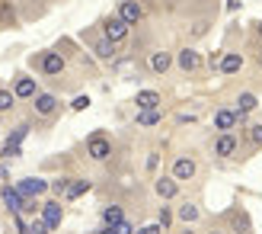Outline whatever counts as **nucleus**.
Masks as SVG:
<instances>
[{
  "label": "nucleus",
  "instance_id": "f257e3e1",
  "mask_svg": "<svg viewBox=\"0 0 262 234\" xmlns=\"http://www.w3.org/2000/svg\"><path fill=\"white\" fill-rule=\"evenodd\" d=\"M61 112H64V103L51 93V90H42L35 100H32V122H38V125H55L58 119H61Z\"/></svg>",
  "mask_w": 262,
  "mask_h": 234
},
{
  "label": "nucleus",
  "instance_id": "f03ea898",
  "mask_svg": "<svg viewBox=\"0 0 262 234\" xmlns=\"http://www.w3.org/2000/svg\"><path fill=\"white\" fill-rule=\"evenodd\" d=\"M29 64H32V71H35V74L51 77V81L68 71V58H64L58 48H42V51H35V55L29 58Z\"/></svg>",
  "mask_w": 262,
  "mask_h": 234
},
{
  "label": "nucleus",
  "instance_id": "7ed1b4c3",
  "mask_svg": "<svg viewBox=\"0 0 262 234\" xmlns=\"http://www.w3.org/2000/svg\"><path fill=\"white\" fill-rule=\"evenodd\" d=\"M80 42H86L90 48H93V55L99 58V61H115L119 58V48H115L109 38H106V32H102V26L99 23H93V26H86V29L80 32Z\"/></svg>",
  "mask_w": 262,
  "mask_h": 234
},
{
  "label": "nucleus",
  "instance_id": "20e7f679",
  "mask_svg": "<svg viewBox=\"0 0 262 234\" xmlns=\"http://www.w3.org/2000/svg\"><path fill=\"white\" fill-rule=\"evenodd\" d=\"M99 26H102V32H106V38H109L115 48L125 45V42H128V35H131V26L119 16V13H109V16H102Z\"/></svg>",
  "mask_w": 262,
  "mask_h": 234
},
{
  "label": "nucleus",
  "instance_id": "39448f33",
  "mask_svg": "<svg viewBox=\"0 0 262 234\" xmlns=\"http://www.w3.org/2000/svg\"><path fill=\"white\" fill-rule=\"evenodd\" d=\"M10 87H13V93H16V100H26V103H32L38 93H42V87L35 84V77L29 71H16Z\"/></svg>",
  "mask_w": 262,
  "mask_h": 234
},
{
  "label": "nucleus",
  "instance_id": "423d86ee",
  "mask_svg": "<svg viewBox=\"0 0 262 234\" xmlns=\"http://www.w3.org/2000/svg\"><path fill=\"white\" fill-rule=\"evenodd\" d=\"M16 192L23 199H42L45 192H51V183L45 177H23L19 183H16Z\"/></svg>",
  "mask_w": 262,
  "mask_h": 234
},
{
  "label": "nucleus",
  "instance_id": "0eeeda50",
  "mask_svg": "<svg viewBox=\"0 0 262 234\" xmlns=\"http://www.w3.org/2000/svg\"><path fill=\"white\" fill-rule=\"evenodd\" d=\"M211 151H214V158H217V161L233 158V154L240 151V135H233V132H221V135H214Z\"/></svg>",
  "mask_w": 262,
  "mask_h": 234
},
{
  "label": "nucleus",
  "instance_id": "6e6552de",
  "mask_svg": "<svg viewBox=\"0 0 262 234\" xmlns=\"http://www.w3.org/2000/svg\"><path fill=\"white\" fill-rule=\"evenodd\" d=\"M233 125H246V115L237 112L233 106L214 109V128H217V132H233Z\"/></svg>",
  "mask_w": 262,
  "mask_h": 234
},
{
  "label": "nucleus",
  "instance_id": "1a4fd4ad",
  "mask_svg": "<svg viewBox=\"0 0 262 234\" xmlns=\"http://www.w3.org/2000/svg\"><path fill=\"white\" fill-rule=\"evenodd\" d=\"M86 154H90V161L112 158V141L106 138V132H93V135L86 138Z\"/></svg>",
  "mask_w": 262,
  "mask_h": 234
},
{
  "label": "nucleus",
  "instance_id": "9d476101",
  "mask_svg": "<svg viewBox=\"0 0 262 234\" xmlns=\"http://www.w3.org/2000/svg\"><path fill=\"white\" fill-rule=\"evenodd\" d=\"M42 222L51 228V231H58L61 228V222H64V205H61V199H45L42 202Z\"/></svg>",
  "mask_w": 262,
  "mask_h": 234
},
{
  "label": "nucleus",
  "instance_id": "9b49d317",
  "mask_svg": "<svg viewBox=\"0 0 262 234\" xmlns=\"http://www.w3.org/2000/svg\"><path fill=\"white\" fill-rule=\"evenodd\" d=\"M176 64H179V71H182V74H199L205 61H202V55H199V51H195L192 45H186V48H179Z\"/></svg>",
  "mask_w": 262,
  "mask_h": 234
},
{
  "label": "nucleus",
  "instance_id": "f8f14e48",
  "mask_svg": "<svg viewBox=\"0 0 262 234\" xmlns=\"http://www.w3.org/2000/svg\"><path fill=\"white\" fill-rule=\"evenodd\" d=\"M154 192H157V199L169 202V199H176L179 192H182V186H179V180L169 173V177H157L154 180Z\"/></svg>",
  "mask_w": 262,
  "mask_h": 234
},
{
  "label": "nucleus",
  "instance_id": "ddd939ff",
  "mask_svg": "<svg viewBox=\"0 0 262 234\" xmlns=\"http://www.w3.org/2000/svg\"><path fill=\"white\" fill-rule=\"evenodd\" d=\"M173 64H176V55H173V51H166V48H154L150 55H147V68L154 74H166Z\"/></svg>",
  "mask_w": 262,
  "mask_h": 234
},
{
  "label": "nucleus",
  "instance_id": "4468645a",
  "mask_svg": "<svg viewBox=\"0 0 262 234\" xmlns=\"http://www.w3.org/2000/svg\"><path fill=\"white\" fill-rule=\"evenodd\" d=\"M115 13H119V16H122L128 26H138L144 16H147V10H144V4H141V0H122Z\"/></svg>",
  "mask_w": 262,
  "mask_h": 234
},
{
  "label": "nucleus",
  "instance_id": "2eb2a0df",
  "mask_svg": "<svg viewBox=\"0 0 262 234\" xmlns=\"http://www.w3.org/2000/svg\"><path fill=\"white\" fill-rule=\"evenodd\" d=\"M227 222H230V234H253L250 212H246L243 205H233V209H230V215H227Z\"/></svg>",
  "mask_w": 262,
  "mask_h": 234
},
{
  "label": "nucleus",
  "instance_id": "dca6fc26",
  "mask_svg": "<svg viewBox=\"0 0 262 234\" xmlns=\"http://www.w3.org/2000/svg\"><path fill=\"white\" fill-rule=\"evenodd\" d=\"M195 173H199V164H195L189 154H179V158H173V177L179 180V183H186V180H192Z\"/></svg>",
  "mask_w": 262,
  "mask_h": 234
},
{
  "label": "nucleus",
  "instance_id": "f3484780",
  "mask_svg": "<svg viewBox=\"0 0 262 234\" xmlns=\"http://www.w3.org/2000/svg\"><path fill=\"white\" fill-rule=\"evenodd\" d=\"M199 218H202V205H199V202L182 199V202L176 205V222H182V225H195Z\"/></svg>",
  "mask_w": 262,
  "mask_h": 234
},
{
  "label": "nucleus",
  "instance_id": "a211bd4d",
  "mask_svg": "<svg viewBox=\"0 0 262 234\" xmlns=\"http://www.w3.org/2000/svg\"><path fill=\"white\" fill-rule=\"evenodd\" d=\"M0 202L10 215H19L23 212V196L16 192V186H0Z\"/></svg>",
  "mask_w": 262,
  "mask_h": 234
},
{
  "label": "nucleus",
  "instance_id": "6ab92c4d",
  "mask_svg": "<svg viewBox=\"0 0 262 234\" xmlns=\"http://www.w3.org/2000/svg\"><path fill=\"white\" fill-rule=\"evenodd\" d=\"M135 106L138 109H160L163 96L157 93V90H138V93H135Z\"/></svg>",
  "mask_w": 262,
  "mask_h": 234
},
{
  "label": "nucleus",
  "instance_id": "aec40b11",
  "mask_svg": "<svg viewBox=\"0 0 262 234\" xmlns=\"http://www.w3.org/2000/svg\"><path fill=\"white\" fill-rule=\"evenodd\" d=\"M125 205L122 202H112V205H102V212H99V218H102V225H119V222H125Z\"/></svg>",
  "mask_w": 262,
  "mask_h": 234
},
{
  "label": "nucleus",
  "instance_id": "412c9836",
  "mask_svg": "<svg viewBox=\"0 0 262 234\" xmlns=\"http://www.w3.org/2000/svg\"><path fill=\"white\" fill-rule=\"evenodd\" d=\"M240 68H243V55H240V51H224L221 61H217V71L221 74H237Z\"/></svg>",
  "mask_w": 262,
  "mask_h": 234
},
{
  "label": "nucleus",
  "instance_id": "4be33fe9",
  "mask_svg": "<svg viewBox=\"0 0 262 234\" xmlns=\"http://www.w3.org/2000/svg\"><path fill=\"white\" fill-rule=\"evenodd\" d=\"M16 0H0V29H7V26H16L19 16H16Z\"/></svg>",
  "mask_w": 262,
  "mask_h": 234
},
{
  "label": "nucleus",
  "instance_id": "5701e85b",
  "mask_svg": "<svg viewBox=\"0 0 262 234\" xmlns=\"http://www.w3.org/2000/svg\"><path fill=\"white\" fill-rule=\"evenodd\" d=\"M16 93H13V87H4L0 84V115H13L16 112Z\"/></svg>",
  "mask_w": 262,
  "mask_h": 234
},
{
  "label": "nucleus",
  "instance_id": "b1692460",
  "mask_svg": "<svg viewBox=\"0 0 262 234\" xmlns=\"http://www.w3.org/2000/svg\"><path fill=\"white\" fill-rule=\"evenodd\" d=\"M237 112H243V115H250L253 109H259V96L253 93V90H243V93H237V106H233Z\"/></svg>",
  "mask_w": 262,
  "mask_h": 234
},
{
  "label": "nucleus",
  "instance_id": "393cba45",
  "mask_svg": "<svg viewBox=\"0 0 262 234\" xmlns=\"http://www.w3.org/2000/svg\"><path fill=\"white\" fill-rule=\"evenodd\" d=\"M160 119H163V109H141V112L135 115V122H138L141 128H154V125H160Z\"/></svg>",
  "mask_w": 262,
  "mask_h": 234
},
{
  "label": "nucleus",
  "instance_id": "a878e982",
  "mask_svg": "<svg viewBox=\"0 0 262 234\" xmlns=\"http://www.w3.org/2000/svg\"><path fill=\"white\" fill-rule=\"evenodd\" d=\"M90 186H93V183H90V180H71V186H68V192H64V199H80V196H86V192H90Z\"/></svg>",
  "mask_w": 262,
  "mask_h": 234
},
{
  "label": "nucleus",
  "instance_id": "bb28decb",
  "mask_svg": "<svg viewBox=\"0 0 262 234\" xmlns=\"http://www.w3.org/2000/svg\"><path fill=\"white\" fill-rule=\"evenodd\" d=\"M173 222H176V209H169V205L163 202L160 209H157V225H160L163 231H169V228H173Z\"/></svg>",
  "mask_w": 262,
  "mask_h": 234
},
{
  "label": "nucleus",
  "instance_id": "cd10ccee",
  "mask_svg": "<svg viewBox=\"0 0 262 234\" xmlns=\"http://www.w3.org/2000/svg\"><path fill=\"white\" fill-rule=\"evenodd\" d=\"M23 218H38L42 215V199H23Z\"/></svg>",
  "mask_w": 262,
  "mask_h": 234
},
{
  "label": "nucleus",
  "instance_id": "c85d7f7f",
  "mask_svg": "<svg viewBox=\"0 0 262 234\" xmlns=\"http://www.w3.org/2000/svg\"><path fill=\"white\" fill-rule=\"evenodd\" d=\"M208 29H211V20H208V16L205 20H192L189 23V38H202Z\"/></svg>",
  "mask_w": 262,
  "mask_h": 234
},
{
  "label": "nucleus",
  "instance_id": "c756f323",
  "mask_svg": "<svg viewBox=\"0 0 262 234\" xmlns=\"http://www.w3.org/2000/svg\"><path fill=\"white\" fill-rule=\"evenodd\" d=\"M246 141H250V154L256 148H262V125H250V128H246Z\"/></svg>",
  "mask_w": 262,
  "mask_h": 234
},
{
  "label": "nucleus",
  "instance_id": "7c9ffc66",
  "mask_svg": "<svg viewBox=\"0 0 262 234\" xmlns=\"http://www.w3.org/2000/svg\"><path fill=\"white\" fill-rule=\"evenodd\" d=\"M68 186H71V180H68V177H58V180H51V196H55V199H64V192H68Z\"/></svg>",
  "mask_w": 262,
  "mask_h": 234
},
{
  "label": "nucleus",
  "instance_id": "2f4dec72",
  "mask_svg": "<svg viewBox=\"0 0 262 234\" xmlns=\"http://www.w3.org/2000/svg\"><path fill=\"white\" fill-rule=\"evenodd\" d=\"M51 228L42 222V218H32V225H29V234H48Z\"/></svg>",
  "mask_w": 262,
  "mask_h": 234
},
{
  "label": "nucleus",
  "instance_id": "473e14b6",
  "mask_svg": "<svg viewBox=\"0 0 262 234\" xmlns=\"http://www.w3.org/2000/svg\"><path fill=\"white\" fill-rule=\"evenodd\" d=\"M112 228H115V234H135V225H131L128 218H125V222H119V225H112Z\"/></svg>",
  "mask_w": 262,
  "mask_h": 234
},
{
  "label": "nucleus",
  "instance_id": "72a5a7b5",
  "mask_svg": "<svg viewBox=\"0 0 262 234\" xmlns=\"http://www.w3.org/2000/svg\"><path fill=\"white\" fill-rule=\"evenodd\" d=\"M138 234H163V228L154 222V225H141V228H138Z\"/></svg>",
  "mask_w": 262,
  "mask_h": 234
},
{
  "label": "nucleus",
  "instance_id": "f704fd0d",
  "mask_svg": "<svg viewBox=\"0 0 262 234\" xmlns=\"http://www.w3.org/2000/svg\"><path fill=\"white\" fill-rule=\"evenodd\" d=\"M157 164H160V154H157V151H154V154H150V158H147V164H144V167H147V170L154 173V170H157Z\"/></svg>",
  "mask_w": 262,
  "mask_h": 234
},
{
  "label": "nucleus",
  "instance_id": "c9c22d12",
  "mask_svg": "<svg viewBox=\"0 0 262 234\" xmlns=\"http://www.w3.org/2000/svg\"><path fill=\"white\" fill-rule=\"evenodd\" d=\"M90 106V96H77L74 100V109H86Z\"/></svg>",
  "mask_w": 262,
  "mask_h": 234
},
{
  "label": "nucleus",
  "instance_id": "e433bc0d",
  "mask_svg": "<svg viewBox=\"0 0 262 234\" xmlns=\"http://www.w3.org/2000/svg\"><path fill=\"white\" fill-rule=\"evenodd\" d=\"M7 180H10V167L0 161V183H7Z\"/></svg>",
  "mask_w": 262,
  "mask_h": 234
},
{
  "label": "nucleus",
  "instance_id": "4c0bfd02",
  "mask_svg": "<svg viewBox=\"0 0 262 234\" xmlns=\"http://www.w3.org/2000/svg\"><path fill=\"white\" fill-rule=\"evenodd\" d=\"M205 234H230V228H221V225H211Z\"/></svg>",
  "mask_w": 262,
  "mask_h": 234
},
{
  "label": "nucleus",
  "instance_id": "58836bf2",
  "mask_svg": "<svg viewBox=\"0 0 262 234\" xmlns=\"http://www.w3.org/2000/svg\"><path fill=\"white\" fill-rule=\"evenodd\" d=\"M176 234H195V228H192V225H182V228H179Z\"/></svg>",
  "mask_w": 262,
  "mask_h": 234
},
{
  "label": "nucleus",
  "instance_id": "ea45409f",
  "mask_svg": "<svg viewBox=\"0 0 262 234\" xmlns=\"http://www.w3.org/2000/svg\"><path fill=\"white\" fill-rule=\"evenodd\" d=\"M93 234H115V228H109V225H102L99 231H93Z\"/></svg>",
  "mask_w": 262,
  "mask_h": 234
},
{
  "label": "nucleus",
  "instance_id": "a19ab883",
  "mask_svg": "<svg viewBox=\"0 0 262 234\" xmlns=\"http://www.w3.org/2000/svg\"><path fill=\"white\" fill-rule=\"evenodd\" d=\"M259 68H262V51H259Z\"/></svg>",
  "mask_w": 262,
  "mask_h": 234
},
{
  "label": "nucleus",
  "instance_id": "79ce46f5",
  "mask_svg": "<svg viewBox=\"0 0 262 234\" xmlns=\"http://www.w3.org/2000/svg\"><path fill=\"white\" fill-rule=\"evenodd\" d=\"M0 231H4V218H0Z\"/></svg>",
  "mask_w": 262,
  "mask_h": 234
}]
</instances>
